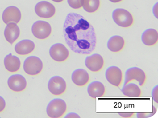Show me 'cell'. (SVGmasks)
Masks as SVG:
<instances>
[{
    "label": "cell",
    "instance_id": "6da1fadb",
    "mask_svg": "<svg viewBox=\"0 0 158 118\" xmlns=\"http://www.w3.org/2000/svg\"><path fill=\"white\" fill-rule=\"evenodd\" d=\"M64 38L72 51L79 54H89L96 45V35L93 26L81 15L69 14L63 25Z\"/></svg>",
    "mask_w": 158,
    "mask_h": 118
},
{
    "label": "cell",
    "instance_id": "7a4b0ae2",
    "mask_svg": "<svg viewBox=\"0 0 158 118\" xmlns=\"http://www.w3.org/2000/svg\"><path fill=\"white\" fill-rule=\"evenodd\" d=\"M66 108V104L63 99H54L48 105L46 112L49 118H59L65 113Z\"/></svg>",
    "mask_w": 158,
    "mask_h": 118
},
{
    "label": "cell",
    "instance_id": "3957f363",
    "mask_svg": "<svg viewBox=\"0 0 158 118\" xmlns=\"http://www.w3.org/2000/svg\"><path fill=\"white\" fill-rule=\"evenodd\" d=\"M114 21L120 27H128L133 23L132 15L127 10L123 9H116L112 14Z\"/></svg>",
    "mask_w": 158,
    "mask_h": 118
},
{
    "label": "cell",
    "instance_id": "277c9868",
    "mask_svg": "<svg viewBox=\"0 0 158 118\" xmlns=\"http://www.w3.org/2000/svg\"><path fill=\"white\" fill-rule=\"evenodd\" d=\"M23 69L27 75L31 76L37 75L43 69V62L37 57H29L25 59L23 63Z\"/></svg>",
    "mask_w": 158,
    "mask_h": 118
},
{
    "label": "cell",
    "instance_id": "5b68a950",
    "mask_svg": "<svg viewBox=\"0 0 158 118\" xmlns=\"http://www.w3.org/2000/svg\"><path fill=\"white\" fill-rule=\"evenodd\" d=\"M51 32V26L46 21H37L32 26V34L37 39H46L50 36Z\"/></svg>",
    "mask_w": 158,
    "mask_h": 118
},
{
    "label": "cell",
    "instance_id": "8992f818",
    "mask_svg": "<svg viewBox=\"0 0 158 118\" xmlns=\"http://www.w3.org/2000/svg\"><path fill=\"white\" fill-rule=\"evenodd\" d=\"M35 12L40 18H50L55 15L56 8L51 2L43 1L36 4Z\"/></svg>",
    "mask_w": 158,
    "mask_h": 118
},
{
    "label": "cell",
    "instance_id": "52a82bcc",
    "mask_svg": "<svg viewBox=\"0 0 158 118\" xmlns=\"http://www.w3.org/2000/svg\"><path fill=\"white\" fill-rule=\"evenodd\" d=\"M48 86L49 92L55 96L62 95L66 88L65 81L59 76H56L50 79Z\"/></svg>",
    "mask_w": 158,
    "mask_h": 118
},
{
    "label": "cell",
    "instance_id": "ba28073f",
    "mask_svg": "<svg viewBox=\"0 0 158 118\" xmlns=\"http://www.w3.org/2000/svg\"><path fill=\"white\" fill-rule=\"evenodd\" d=\"M124 85L133 80H136L142 86L145 82L146 75L145 72L138 67H131L126 71Z\"/></svg>",
    "mask_w": 158,
    "mask_h": 118
},
{
    "label": "cell",
    "instance_id": "9c48e42d",
    "mask_svg": "<svg viewBox=\"0 0 158 118\" xmlns=\"http://www.w3.org/2000/svg\"><path fill=\"white\" fill-rule=\"evenodd\" d=\"M49 54L52 59L57 62L64 61L69 57L68 49L62 44L57 43L51 46Z\"/></svg>",
    "mask_w": 158,
    "mask_h": 118
},
{
    "label": "cell",
    "instance_id": "30bf717a",
    "mask_svg": "<svg viewBox=\"0 0 158 118\" xmlns=\"http://www.w3.org/2000/svg\"><path fill=\"white\" fill-rule=\"evenodd\" d=\"M2 18L3 22L6 24L9 22L19 23L21 18L20 9L15 6H9L7 7L2 13Z\"/></svg>",
    "mask_w": 158,
    "mask_h": 118
},
{
    "label": "cell",
    "instance_id": "8fae6325",
    "mask_svg": "<svg viewBox=\"0 0 158 118\" xmlns=\"http://www.w3.org/2000/svg\"><path fill=\"white\" fill-rule=\"evenodd\" d=\"M7 84L10 90L15 92L23 91L27 85L25 78L21 75H14L10 77L7 81Z\"/></svg>",
    "mask_w": 158,
    "mask_h": 118
},
{
    "label": "cell",
    "instance_id": "7c38bea8",
    "mask_svg": "<svg viewBox=\"0 0 158 118\" xmlns=\"http://www.w3.org/2000/svg\"><path fill=\"white\" fill-rule=\"evenodd\" d=\"M105 77L111 84L116 87H119L122 81V71L116 66L109 67L106 71Z\"/></svg>",
    "mask_w": 158,
    "mask_h": 118
},
{
    "label": "cell",
    "instance_id": "4fadbf2b",
    "mask_svg": "<svg viewBox=\"0 0 158 118\" xmlns=\"http://www.w3.org/2000/svg\"><path fill=\"white\" fill-rule=\"evenodd\" d=\"M104 61L102 57L99 54H93L91 56L86 57L85 59V65L91 71L98 72L103 67Z\"/></svg>",
    "mask_w": 158,
    "mask_h": 118
},
{
    "label": "cell",
    "instance_id": "5bb4252c",
    "mask_svg": "<svg viewBox=\"0 0 158 118\" xmlns=\"http://www.w3.org/2000/svg\"><path fill=\"white\" fill-rule=\"evenodd\" d=\"M4 34L5 39L12 44L20 37V29L16 23L9 22L5 28Z\"/></svg>",
    "mask_w": 158,
    "mask_h": 118
},
{
    "label": "cell",
    "instance_id": "9a60e30c",
    "mask_svg": "<svg viewBox=\"0 0 158 118\" xmlns=\"http://www.w3.org/2000/svg\"><path fill=\"white\" fill-rule=\"evenodd\" d=\"M35 49L34 42L29 39H24L19 42L15 46L17 53L21 55H26L32 53Z\"/></svg>",
    "mask_w": 158,
    "mask_h": 118
},
{
    "label": "cell",
    "instance_id": "2e32d148",
    "mask_svg": "<svg viewBox=\"0 0 158 118\" xmlns=\"http://www.w3.org/2000/svg\"><path fill=\"white\" fill-rule=\"evenodd\" d=\"M71 79L73 82L77 85L82 87L85 85L89 80L88 73L84 69H79L72 73Z\"/></svg>",
    "mask_w": 158,
    "mask_h": 118
},
{
    "label": "cell",
    "instance_id": "e0dca14e",
    "mask_svg": "<svg viewBox=\"0 0 158 118\" xmlns=\"http://www.w3.org/2000/svg\"><path fill=\"white\" fill-rule=\"evenodd\" d=\"M4 64L6 70L11 73L19 71L21 66L20 59L17 57L12 55L11 53L7 55L5 57Z\"/></svg>",
    "mask_w": 158,
    "mask_h": 118
},
{
    "label": "cell",
    "instance_id": "ac0fdd59",
    "mask_svg": "<svg viewBox=\"0 0 158 118\" xmlns=\"http://www.w3.org/2000/svg\"><path fill=\"white\" fill-rule=\"evenodd\" d=\"M88 95L93 98L102 96L105 92V88L104 85L99 81L92 82L88 87L87 89Z\"/></svg>",
    "mask_w": 158,
    "mask_h": 118
},
{
    "label": "cell",
    "instance_id": "d6986e66",
    "mask_svg": "<svg viewBox=\"0 0 158 118\" xmlns=\"http://www.w3.org/2000/svg\"><path fill=\"white\" fill-rule=\"evenodd\" d=\"M158 40V32L153 29L146 30L142 35V41L146 45H153L157 43Z\"/></svg>",
    "mask_w": 158,
    "mask_h": 118
},
{
    "label": "cell",
    "instance_id": "ffe728a7",
    "mask_svg": "<svg viewBox=\"0 0 158 118\" xmlns=\"http://www.w3.org/2000/svg\"><path fill=\"white\" fill-rule=\"evenodd\" d=\"M125 44L124 39L120 36H113L108 40L107 47L113 52H118L122 50Z\"/></svg>",
    "mask_w": 158,
    "mask_h": 118
},
{
    "label": "cell",
    "instance_id": "44dd1931",
    "mask_svg": "<svg viewBox=\"0 0 158 118\" xmlns=\"http://www.w3.org/2000/svg\"><path fill=\"white\" fill-rule=\"evenodd\" d=\"M123 94L128 97H139L141 95V90L138 85L134 83L127 84L122 89Z\"/></svg>",
    "mask_w": 158,
    "mask_h": 118
},
{
    "label": "cell",
    "instance_id": "7402d4cb",
    "mask_svg": "<svg viewBox=\"0 0 158 118\" xmlns=\"http://www.w3.org/2000/svg\"><path fill=\"white\" fill-rule=\"evenodd\" d=\"M81 6L83 9L89 13L96 12L100 6L99 0H81Z\"/></svg>",
    "mask_w": 158,
    "mask_h": 118
},
{
    "label": "cell",
    "instance_id": "603a6c76",
    "mask_svg": "<svg viewBox=\"0 0 158 118\" xmlns=\"http://www.w3.org/2000/svg\"><path fill=\"white\" fill-rule=\"evenodd\" d=\"M68 3L71 7L74 9H78L82 7L81 0H68Z\"/></svg>",
    "mask_w": 158,
    "mask_h": 118
},
{
    "label": "cell",
    "instance_id": "cb8c5ba5",
    "mask_svg": "<svg viewBox=\"0 0 158 118\" xmlns=\"http://www.w3.org/2000/svg\"><path fill=\"white\" fill-rule=\"evenodd\" d=\"M6 107V102L4 98L0 96V112H2Z\"/></svg>",
    "mask_w": 158,
    "mask_h": 118
},
{
    "label": "cell",
    "instance_id": "d4e9b609",
    "mask_svg": "<svg viewBox=\"0 0 158 118\" xmlns=\"http://www.w3.org/2000/svg\"><path fill=\"white\" fill-rule=\"evenodd\" d=\"M152 96L156 102H158V86L155 87L152 92Z\"/></svg>",
    "mask_w": 158,
    "mask_h": 118
},
{
    "label": "cell",
    "instance_id": "484cf974",
    "mask_svg": "<svg viewBox=\"0 0 158 118\" xmlns=\"http://www.w3.org/2000/svg\"><path fill=\"white\" fill-rule=\"evenodd\" d=\"M64 118H80L79 115L77 114L76 113H71L69 114H68Z\"/></svg>",
    "mask_w": 158,
    "mask_h": 118
},
{
    "label": "cell",
    "instance_id": "4316f807",
    "mask_svg": "<svg viewBox=\"0 0 158 118\" xmlns=\"http://www.w3.org/2000/svg\"><path fill=\"white\" fill-rule=\"evenodd\" d=\"M133 114H120V116H122V117H131V116H133Z\"/></svg>",
    "mask_w": 158,
    "mask_h": 118
},
{
    "label": "cell",
    "instance_id": "83f0119b",
    "mask_svg": "<svg viewBox=\"0 0 158 118\" xmlns=\"http://www.w3.org/2000/svg\"><path fill=\"white\" fill-rule=\"evenodd\" d=\"M111 2H120V1H122V0H110Z\"/></svg>",
    "mask_w": 158,
    "mask_h": 118
},
{
    "label": "cell",
    "instance_id": "f1b7e54d",
    "mask_svg": "<svg viewBox=\"0 0 158 118\" xmlns=\"http://www.w3.org/2000/svg\"><path fill=\"white\" fill-rule=\"evenodd\" d=\"M52 1H53L54 2H60L63 1V0H52Z\"/></svg>",
    "mask_w": 158,
    "mask_h": 118
}]
</instances>
